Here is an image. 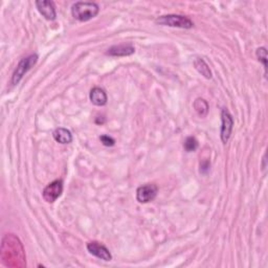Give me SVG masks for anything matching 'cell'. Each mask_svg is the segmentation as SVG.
<instances>
[{"mask_svg":"<svg viewBox=\"0 0 268 268\" xmlns=\"http://www.w3.org/2000/svg\"><path fill=\"white\" fill-rule=\"evenodd\" d=\"M156 23L162 25H167L171 28H179V29H192L194 27L193 21L186 16L182 15H165L158 17L156 19Z\"/></svg>","mask_w":268,"mask_h":268,"instance_id":"obj_3","label":"cell"},{"mask_svg":"<svg viewBox=\"0 0 268 268\" xmlns=\"http://www.w3.org/2000/svg\"><path fill=\"white\" fill-rule=\"evenodd\" d=\"M183 148H184V150L187 151V152H194V151H196L198 148L197 139L193 136L187 137V139L184 140Z\"/></svg>","mask_w":268,"mask_h":268,"instance_id":"obj_15","label":"cell"},{"mask_svg":"<svg viewBox=\"0 0 268 268\" xmlns=\"http://www.w3.org/2000/svg\"><path fill=\"white\" fill-rule=\"evenodd\" d=\"M54 138L56 141L60 142L62 145L66 144H70L72 141V134L69 130H67L65 128H58L54 131L53 133Z\"/></svg>","mask_w":268,"mask_h":268,"instance_id":"obj_12","label":"cell"},{"mask_svg":"<svg viewBox=\"0 0 268 268\" xmlns=\"http://www.w3.org/2000/svg\"><path fill=\"white\" fill-rule=\"evenodd\" d=\"M221 119H222V126H221V139L226 144L228 140L231 137V134L233 131V127H234V119L232 114L230 113V111L228 109H223L221 112Z\"/></svg>","mask_w":268,"mask_h":268,"instance_id":"obj_7","label":"cell"},{"mask_svg":"<svg viewBox=\"0 0 268 268\" xmlns=\"http://www.w3.org/2000/svg\"><path fill=\"white\" fill-rule=\"evenodd\" d=\"M37 61H38V56L36 54H33L27 58H23L22 60L19 62V64L17 65L16 69L13 73V77H12L13 85H17V84H18L22 80L25 73L30 71L32 69V67L35 66Z\"/></svg>","mask_w":268,"mask_h":268,"instance_id":"obj_4","label":"cell"},{"mask_svg":"<svg viewBox=\"0 0 268 268\" xmlns=\"http://www.w3.org/2000/svg\"><path fill=\"white\" fill-rule=\"evenodd\" d=\"M194 66L196 70L203 75L206 79H211L212 78V71L209 69V66L206 64V62L201 58L195 59L194 61Z\"/></svg>","mask_w":268,"mask_h":268,"instance_id":"obj_13","label":"cell"},{"mask_svg":"<svg viewBox=\"0 0 268 268\" xmlns=\"http://www.w3.org/2000/svg\"><path fill=\"white\" fill-rule=\"evenodd\" d=\"M1 259L5 265L21 266L24 262V253L20 240L13 234H6L2 239L1 244Z\"/></svg>","mask_w":268,"mask_h":268,"instance_id":"obj_1","label":"cell"},{"mask_svg":"<svg viewBox=\"0 0 268 268\" xmlns=\"http://www.w3.org/2000/svg\"><path fill=\"white\" fill-rule=\"evenodd\" d=\"M134 53H135V47L132 44H119L108 48L106 55L111 57H127Z\"/></svg>","mask_w":268,"mask_h":268,"instance_id":"obj_10","label":"cell"},{"mask_svg":"<svg viewBox=\"0 0 268 268\" xmlns=\"http://www.w3.org/2000/svg\"><path fill=\"white\" fill-rule=\"evenodd\" d=\"M36 6L40 14L47 20H55L57 17L55 3L53 1H46V0H38L36 1Z\"/></svg>","mask_w":268,"mask_h":268,"instance_id":"obj_9","label":"cell"},{"mask_svg":"<svg viewBox=\"0 0 268 268\" xmlns=\"http://www.w3.org/2000/svg\"><path fill=\"white\" fill-rule=\"evenodd\" d=\"M100 141H102V144L106 147H112L115 145V140L114 138H112L111 136H109V135H102L100 137Z\"/></svg>","mask_w":268,"mask_h":268,"instance_id":"obj_17","label":"cell"},{"mask_svg":"<svg viewBox=\"0 0 268 268\" xmlns=\"http://www.w3.org/2000/svg\"><path fill=\"white\" fill-rule=\"evenodd\" d=\"M194 109L201 117H204L208 113V104L203 99H197L194 102Z\"/></svg>","mask_w":268,"mask_h":268,"instance_id":"obj_14","label":"cell"},{"mask_svg":"<svg viewBox=\"0 0 268 268\" xmlns=\"http://www.w3.org/2000/svg\"><path fill=\"white\" fill-rule=\"evenodd\" d=\"M100 7L95 2L88 1H79L74 3L71 7V15L74 19L81 22L88 21L99 14Z\"/></svg>","mask_w":268,"mask_h":268,"instance_id":"obj_2","label":"cell"},{"mask_svg":"<svg viewBox=\"0 0 268 268\" xmlns=\"http://www.w3.org/2000/svg\"><path fill=\"white\" fill-rule=\"evenodd\" d=\"M87 249L91 255L100 260H104V261H111L112 260V255L109 249L99 242H89L87 244Z\"/></svg>","mask_w":268,"mask_h":268,"instance_id":"obj_8","label":"cell"},{"mask_svg":"<svg viewBox=\"0 0 268 268\" xmlns=\"http://www.w3.org/2000/svg\"><path fill=\"white\" fill-rule=\"evenodd\" d=\"M256 55L258 57V60L262 62L264 65L265 74L267 73V50L265 47H259L256 52Z\"/></svg>","mask_w":268,"mask_h":268,"instance_id":"obj_16","label":"cell"},{"mask_svg":"<svg viewBox=\"0 0 268 268\" xmlns=\"http://www.w3.org/2000/svg\"><path fill=\"white\" fill-rule=\"evenodd\" d=\"M91 103L96 105V106H104L107 104V95L104 89L100 88V87H95L92 88L89 95Z\"/></svg>","mask_w":268,"mask_h":268,"instance_id":"obj_11","label":"cell"},{"mask_svg":"<svg viewBox=\"0 0 268 268\" xmlns=\"http://www.w3.org/2000/svg\"><path fill=\"white\" fill-rule=\"evenodd\" d=\"M158 188L153 183H148L145 186H141L136 191V199L140 203H148L150 201H153L157 196Z\"/></svg>","mask_w":268,"mask_h":268,"instance_id":"obj_6","label":"cell"},{"mask_svg":"<svg viewBox=\"0 0 268 268\" xmlns=\"http://www.w3.org/2000/svg\"><path fill=\"white\" fill-rule=\"evenodd\" d=\"M200 168H201L200 171L204 173V172H206L209 169V164L208 163H202V164H201Z\"/></svg>","mask_w":268,"mask_h":268,"instance_id":"obj_18","label":"cell"},{"mask_svg":"<svg viewBox=\"0 0 268 268\" xmlns=\"http://www.w3.org/2000/svg\"><path fill=\"white\" fill-rule=\"evenodd\" d=\"M63 192V181L58 179L53 182H50L48 186L43 190V195L44 200L48 203H53L55 201L61 196Z\"/></svg>","mask_w":268,"mask_h":268,"instance_id":"obj_5","label":"cell"}]
</instances>
